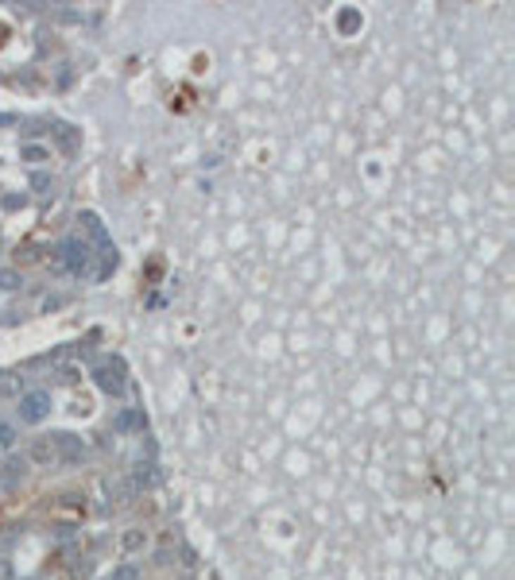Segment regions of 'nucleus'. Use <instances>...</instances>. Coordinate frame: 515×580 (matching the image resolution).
I'll use <instances>...</instances> for the list:
<instances>
[{"label": "nucleus", "instance_id": "39448f33", "mask_svg": "<svg viewBox=\"0 0 515 580\" xmlns=\"http://www.w3.org/2000/svg\"><path fill=\"white\" fill-rule=\"evenodd\" d=\"M144 425H148V414H144L140 406H125L113 418V430L117 433H136V430H144Z\"/></svg>", "mask_w": 515, "mask_h": 580}, {"label": "nucleus", "instance_id": "5701e85b", "mask_svg": "<svg viewBox=\"0 0 515 580\" xmlns=\"http://www.w3.org/2000/svg\"><path fill=\"white\" fill-rule=\"evenodd\" d=\"M0 77H4V74H0Z\"/></svg>", "mask_w": 515, "mask_h": 580}, {"label": "nucleus", "instance_id": "4468645a", "mask_svg": "<svg viewBox=\"0 0 515 580\" xmlns=\"http://www.w3.org/2000/svg\"><path fill=\"white\" fill-rule=\"evenodd\" d=\"M20 283H24V278H20V271H8V267H0V290H16Z\"/></svg>", "mask_w": 515, "mask_h": 580}, {"label": "nucleus", "instance_id": "2eb2a0df", "mask_svg": "<svg viewBox=\"0 0 515 580\" xmlns=\"http://www.w3.org/2000/svg\"><path fill=\"white\" fill-rule=\"evenodd\" d=\"M109 580H140V569H136V565H117V569L109 572Z\"/></svg>", "mask_w": 515, "mask_h": 580}, {"label": "nucleus", "instance_id": "f03ea898", "mask_svg": "<svg viewBox=\"0 0 515 580\" xmlns=\"http://www.w3.org/2000/svg\"><path fill=\"white\" fill-rule=\"evenodd\" d=\"M58 259L66 263L70 275H89V271H94V247L82 236H66L63 244H58Z\"/></svg>", "mask_w": 515, "mask_h": 580}, {"label": "nucleus", "instance_id": "dca6fc26", "mask_svg": "<svg viewBox=\"0 0 515 580\" xmlns=\"http://www.w3.org/2000/svg\"><path fill=\"white\" fill-rule=\"evenodd\" d=\"M51 15H55L58 23H78V20H82V12H74V8H55Z\"/></svg>", "mask_w": 515, "mask_h": 580}, {"label": "nucleus", "instance_id": "6ab92c4d", "mask_svg": "<svg viewBox=\"0 0 515 580\" xmlns=\"http://www.w3.org/2000/svg\"><path fill=\"white\" fill-rule=\"evenodd\" d=\"M125 546H128V549H136V546H144V534H140V530H132V534H125Z\"/></svg>", "mask_w": 515, "mask_h": 580}, {"label": "nucleus", "instance_id": "20e7f679", "mask_svg": "<svg viewBox=\"0 0 515 580\" xmlns=\"http://www.w3.org/2000/svg\"><path fill=\"white\" fill-rule=\"evenodd\" d=\"M51 441H55L58 460H66V464H74V460H82V456H86V445H82L78 433H51Z\"/></svg>", "mask_w": 515, "mask_h": 580}, {"label": "nucleus", "instance_id": "7ed1b4c3", "mask_svg": "<svg viewBox=\"0 0 515 580\" xmlns=\"http://www.w3.org/2000/svg\"><path fill=\"white\" fill-rule=\"evenodd\" d=\"M20 422L24 425H39L51 418V391H24L20 394V406H16Z\"/></svg>", "mask_w": 515, "mask_h": 580}, {"label": "nucleus", "instance_id": "a211bd4d", "mask_svg": "<svg viewBox=\"0 0 515 580\" xmlns=\"http://www.w3.org/2000/svg\"><path fill=\"white\" fill-rule=\"evenodd\" d=\"M16 441V430L12 425H0V445H12Z\"/></svg>", "mask_w": 515, "mask_h": 580}, {"label": "nucleus", "instance_id": "f8f14e48", "mask_svg": "<svg viewBox=\"0 0 515 580\" xmlns=\"http://www.w3.org/2000/svg\"><path fill=\"white\" fill-rule=\"evenodd\" d=\"M55 136H58V143H63L66 151H74V147H78V136H74L70 124H55Z\"/></svg>", "mask_w": 515, "mask_h": 580}, {"label": "nucleus", "instance_id": "1a4fd4ad", "mask_svg": "<svg viewBox=\"0 0 515 580\" xmlns=\"http://www.w3.org/2000/svg\"><path fill=\"white\" fill-rule=\"evenodd\" d=\"M20 159H27V162H35V167H39V162L51 159V151L43 143H24V147H20Z\"/></svg>", "mask_w": 515, "mask_h": 580}, {"label": "nucleus", "instance_id": "412c9836", "mask_svg": "<svg viewBox=\"0 0 515 580\" xmlns=\"http://www.w3.org/2000/svg\"><path fill=\"white\" fill-rule=\"evenodd\" d=\"M16 576V572H12V561H4V557H0V580H12Z\"/></svg>", "mask_w": 515, "mask_h": 580}, {"label": "nucleus", "instance_id": "0eeeda50", "mask_svg": "<svg viewBox=\"0 0 515 580\" xmlns=\"http://www.w3.org/2000/svg\"><path fill=\"white\" fill-rule=\"evenodd\" d=\"M78 221H82V228H86V232H89V236H94V240H97V244H101V247H105V252H109V247H113V244H109V232H105V224H101V217H97V213H82V217H78Z\"/></svg>", "mask_w": 515, "mask_h": 580}, {"label": "nucleus", "instance_id": "aec40b11", "mask_svg": "<svg viewBox=\"0 0 515 580\" xmlns=\"http://www.w3.org/2000/svg\"><path fill=\"white\" fill-rule=\"evenodd\" d=\"M63 302H66V298H63V294H51V298H47V302H43V309H47V314H51V309H58V306H63Z\"/></svg>", "mask_w": 515, "mask_h": 580}, {"label": "nucleus", "instance_id": "f3484780", "mask_svg": "<svg viewBox=\"0 0 515 580\" xmlns=\"http://www.w3.org/2000/svg\"><path fill=\"white\" fill-rule=\"evenodd\" d=\"M32 186H35V190H51V186H55V178H51L47 170H35V174H32Z\"/></svg>", "mask_w": 515, "mask_h": 580}, {"label": "nucleus", "instance_id": "ddd939ff", "mask_svg": "<svg viewBox=\"0 0 515 580\" xmlns=\"http://www.w3.org/2000/svg\"><path fill=\"white\" fill-rule=\"evenodd\" d=\"M337 27H341V35H349L352 27H360V12H352V8H345V12L337 15Z\"/></svg>", "mask_w": 515, "mask_h": 580}, {"label": "nucleus", "instance_id": "9b49d317", "mask_svg": "<svg viewBox=\"0 0 515 580\" xmlns=\"http://www.w3.org/2000/svg\"><path fill=\"white\" fill-rule=\"evenodd\" d=\"M24 472H27V456H8L4 460V479H24Z\"/></svg>", "mask_w": 515, "mask_h": 580}, {"label": "nucleus", "instance_id": "6e6552de", "mask_svg": "<svg viewBox=\"0 0 515 580\" xmlns=\"http://www.w3.org/2000/svg\"><path fill=\"white\" fill-rule=\"evenodd\" d=\"M24 394V375L20 371H0V399H20Z\"/></svg>", "mask_w": 515, "mask_h": 580}, {"label": "nucleus", "instance_id": "423d86ee", "mask_svg": "<svg viewBox=\"0 0 515 580\" xmlns=\"http://www.w3.org/2000/svg\"><path fill=\"white\" fill-rule=\"evenodd\" d=\"M47 464V468H51V464H58V453H55V441H51V433H47V437H35L32 441V445H27V464Z\"/></svg>", "mask_w": 515, "mask_h": 580}, {"label": "nucleus", "instance_id": "f257e3e1", "mask_svg": "<svg viewBox=\"0 0 515 580\" xmlns=\"http://www.w3.org/2000/svg\"><path fill=\"white\" fill-rule=\"evenodd\" d=\"M94 383L101 387L105 394L120 399V394L128 391V379H125V360H120V356H105V360H97V363H94Z\"/></svg>", "mask_w": 515, "mask_h": 580}, {"label": "nucleus", "instance_id": "9d476101", "mask_svg": "<svg viewBox=\"0 0 515 580\" xmlns=\"http://www.w3.org/2000/svg\"><path fill=\"white\" fill-rule=\"evenodd\" d=\"M109 495L117 503H128L136 495V487H132V479H109Z\"/></svg>", "mask_w": 515, "mask_h": 580}, {"label": "nucleus", "instance_id": "4be33fe9", "mask_svg": "<svg viewBox=\"0 0 515 580\" xmlns=\"http://www.w3.org/2000/svg\"><path fill=\"white\" fill-rule=\"evenodd\" d=\"M4 205H8V209H20V205H24V198H16V193H8V198H4Z\"/></svg>", "mask_w": 515, "mask_h": 580}]
</instances>
